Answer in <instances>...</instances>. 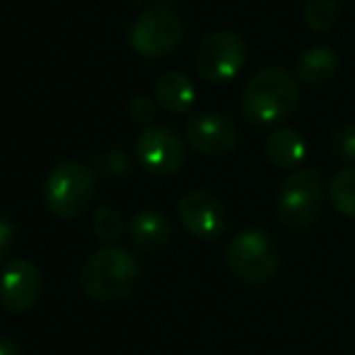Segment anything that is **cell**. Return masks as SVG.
<instances>
[{
	"mask_svg": "<svg viewBox=\"0 0 355 355\" xmlns=\"http://www.w3.org/2000/svg\"><path fill=\"white\" fill-rule=\"evenodd\" d=\"M0 355H22V348H19L17 341L8 336H0Z\"/></svg>",
	"mask_w": 355,
	"mask_h": 355,
	"instance_id": "23",
	"label": "cell"
},
{
	"mask_svg": "<svg viewBox=\"0 0 355 355\" xmlns=\"http://www.w3.org/2000/svg\"><path fill=\"white\" fill-rule=\"evenodd\" d=\"M136 157L155 177H172L182 169L187 159L184 143L172 128L148 126L136 141Z\"/></svg>",
	"mask_w": 355,
	"mask_h": 355,
	"instance_id": "8",
	"label": "cell"
},
{
	"mask_svg": "<svg viewBox=\"0 0 355 355\" xmlns=\"http://www.w3.org/2000/svg\"><path fill=\"white\" fill-rule=\"evenodd\" d=\"M338 73V56L329 46H309L300 56L295 75L309 85H324Z\"/></svg>",
	"mask_w": 355,
	"mask_h": 355,
	"instance_id": "15",
	"label": "cell"
},
{
	"mask_svg": "<svg viewBox=\"0 0 355 355\" xmlns=\"http://www.w3.org/2000/svg\"><path fill=\"white\" fill-rule=\"evenodd\" d=\"M225 263H227L230 273L239 283L261 285L276 276L281 259H278V249L273 247V242L268 239L266 232L244 230V232H237L227 242V247H225Z\"/></svg>",
	"mask_w": 355,
	"mask_h": 355,
	"instance_id": "4",
	"label": "cell"
},
{
	"mask_svg": "<svg viewBox=\"0 0 355 355\" xmlns=\"http://www.w3.org/2000/svg\"><path fill=\"white\" fill-rule=\"evenodd\" d=\"M92 230L102 242H116L123 232V218L116 208L112 206H102L97 208L92 215Z\"/></svg>",
	"mask_w": 355,
	"mask_h": 355,
	"instance_id": "18",
	"label": "cell"
},
{
	"mask_svg": "<svg viewBox=\"0 0 355 355\" xmlns=\"http://www.w3.org/2000/svg\"><path fill=\"white\" fill-rule=\"evenodd\" d=\"M324 184L317 169H295L276 193V215L285 227H307L319 215Z\"/></svg>",
	"mask_w": 355,
	"mask_h": 355,
	"instance_id": "5",
	"label": "cell"
},
{
	"mask_svg": "<svg viewBox=\"0 0 355 355\" xmlns=\"http://www.w3.org/2000/svg\"><path fill=\"white\" fill-rule=\"evenodd\" d=\"M12 242H15V227L10 220H5L0 215V261L8 257V252L12 249Z\"/></svg>",
	"mask_w": 355,
	"mask_h": 355,
	"instance_id": "22",
	"label": "cell"
},
{
	"mask_svg": "<svg viewBox=\"0 0 355 355\" xmlns=\"http://www.w3.org/2000/svg\"><path fill=\"white\" fill-rule=\"evenodd\" d=\"M304 24H307L312 32H329L334 29L338 19V3L336 0H307L304 3Z\"/></svg>",
	"mask_w": 355,
	"mask_h": 355,
	"instance_id": "17",
	"label": "cell"
},
{
	"mask_svg": "<svg viewBox=\"0 0 355 355\" xmlns=\"http://www.w3.org/2000/svg\"><path fill=\"white\" fill-rule=\"evenodd\" d=\"M266 153L268 159L278 169H295L302 164L304 155H307V145H304V138L295 128L281 126V128H273L271 136H268Z\"/></svg>",
	"mask_w": 355,
	"mask_h": 355,
	"instance_id": "14",
	"label": "cell"
},
{
	"mask_svg": "<svg viewBox=\"0 0 355 355\" xmlns=\"http://www.w3.org/2000/svg\"><path fill=\"white\" fill-rule=\"evenodd\" d=\"M94 196V174L87 164L63 159L53 164L44 182V201L56 218L73 220L87 211Z\"/></svg>",
	"mask_w": 355,
	"mask_h": 355,
	"instance_id": "3",
	"label": "cell"
},
{
	"mask_svg": "<svg viewBox=\"0 0 355 355\" xmlns=\"http://www.w3.org/2000/svg\"><path fill=\"white\" fill-rule=\"evenodd\" d=\"M97 159H99V164H102L104 172L112 174V177H121V174H126V169H128V155L123 153L119 145L104 148Z\"/></svg>",
	"mask_w": 355,
	"mask_h": 355,
	"instance_id": "21",
	"label": "cell"
},
{
	"mask_svg": "<svg viewBox=\"0 0 355 355\" xmlns=\"http://www.w3.org/2000/svg\"><path fill=\"white\" fill-rule=\"evenodd\" d=\"M300 89L295 75L283 66H266L247 80L239 99L242 116L254 126H273L297 109Z\"/></svg>",
	"mask_w": 355,
	"mask_h": 355,
	"instance_id": "1",
	"label": "cell"
},
{
	"mask_svg": "<svg viewBox=\"0 0 355 355\" xmlns=\"http://www.w3.org/2000/svg\"><path fill=\"white\" fill-rule=\"evenodd\" d=\"M329 150L336 159L341 162H355V123H341L334 128L331 141H329Z\"/></svg>",
	"mask_w": 355,
	"mask_h": 355,
	"instance_id": "19",
	"label": "cell"
},
{
	"mask_svg": "<svg viewBox=\"0 0 355 355\" xmlns=\"http://www.w3.org/2000/svg\"><path fill=\"white\" fill-rule=\"evenodd\" d=\"M329 201L341 215L355 220V167H343L329 182Z\"/></svg>",
	"mask_w": 355,
	"mask_h": 355,
	"instance_id": "16",
	"label": "cell"
},
{
	"mask_svg": "<svg viewBox=\"0 0 355 355\" xmlns=\"http://www.w3.org/2000/svg\"><path fill=\"white\" fill-rule=\"evenodd\" d=\"M155 114H157V104H155V99L150 94L138 92L128 99V119L133 123H141V126L148 128V123L155 119Z\"/></svg>",
	"mask_w": 355,
	"mask_h": 355,
	"instance_id": "20",
	"label": "cell"
},
{
	"mask_svg": "<svg viewBox=\"0 0 355 355\" xmlns=\"http://www.w3.org/2000/svg\"><path fill=\"white\" fill-rule=\"evenodd\" d=\"M187 141L193 150L211 157H223L237 148V128L225 114L206 109V112H193L189 116L187 126Z\"/></svg>",
	"mask_w": 355,
	"mask_h": 355,
	"instance_id": "10",
	"label": "cell"
},
{
	"mask_svg": "<svg viewBox=\"0 0 355 355\" xmlns=\"http://www.w3.org/2000/svg\"><path fill=\"white\" fill-rule=\"evenodd\" d=\"M184 24L169 5H150L131 24L128 42L143 56H167L182 44Z\"/></svg>",
	"mask_w": 355,
	"mask_h": 355,
	"instance_id": "6",
	"label": "cell"
},
{
	"mask_svg": "<svg viewBox=\"0 0 355 355\" xmlns=\"http://www.w3.org/2000/svg\"><path fill=\"white\" fill-rule=\"evenodd\" d=\"M177 213L184 230L196 239L213 242V239L223 237L227 230V208L211 191L196 189V191L184 193L177 203Z\"/></svg>",
	"mask_w": 355,
	"mask_h": 355,
	"instance_id": "9",
	"label": "cell"
},
{
	"mask_svg": "<svg viewBox=\"0 0 355 355\" xmlns=\"http://www.w3.org/2000/svg\"><path fill=\"white\" fill-rule=\"evenodd\" d=\"M247 61V44L237 32L220 29L213 32L198 44L196 56V71L206 83H227L242 71Z\"/></svg>",
	"mask_w": 355,
	"mask_h": 355,
	"instance_id": "7",
	"label": "cell"
},
{
	"mask_svg": "<svg viewBox=\"0 0 355 355\" xmlns=\"http://www.w3.org/2000/svg\"><path fill=\"white\" fill-rule=\"evenodd\" d=\"M159 107H164L172 114H184L196 102V89L193 83L182 71H164L155 83Z\"/></svg>",
	"mask_w": 355,
	"mask_h": 355,
	"instance_id": "13",
	"label": "cell"
},
{
	"mask_svg": "<svg viewBox=\"0 0 355 355\" xmlns=\"http://www.w3.org/2000/svg\"><path fill=\"white\" fill-rule=\"evenodd\" d=\"M128 234H131V242L143 252H159L172 242L174 227L164 213L141 211L133 215L131 225H128Z\"/></svg>",
	"mask_w": 355,
	"mask_h": 355,
	"instance_id": "12",
	"label": "cell"
},
{
	"mask_svg": "<svg viewBox=\"0 0 355 355\" xmlns=\"http://www.w3.org/2000/svg\"><path fill=\"white\" fill-rule=\"evenodd\" d=\"M141 263L128 249L107 244L97 249L80 268V288L94 302H116L136 290Z\"/></svg>",
	"mask_w": 355,
	"mask_h": 355,
	"instance_id": "2",
	"label": "cell"
},
{
	"mask_svg": "<svg viewBox=\"0 0 355 355\" xmlns=\"http://www.w3.org/2000/svg\"><path fill=\"white\" fill-rule=\"evenodd\" d=\"M42 295V273L27 259H15L0 271V307L10 314H24Z\"/></svg>",
	"mask_w": 355,
	"mask_h": 355,
	"instance_id": "11",
	"label": "cell"
}]
</instances>
